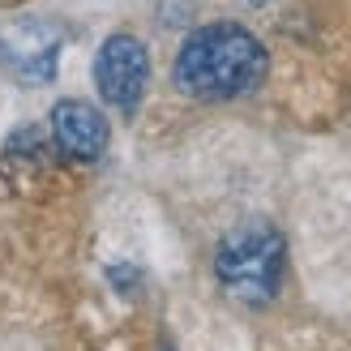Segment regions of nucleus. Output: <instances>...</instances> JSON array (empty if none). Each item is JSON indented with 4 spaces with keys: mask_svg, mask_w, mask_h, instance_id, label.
I'll return each instance as SVG.
<instances>
[{
    "mask_svg": "<svg viewBox=\"0 0 351 351\" xmlns=\"http://www.w3.org/2000/svg\"><path fill=\"white\" fill-rule=\"evenodd\" d=\"M283 266H287L283 232L266 219L240 223L236 232L223 236L219 253H215V274H219L223 291L244 304L274 300L278 283H283Z\"/></svg>",
    "mask_w": 351,
    "mask_h": 351,
    "instance_id": "2",
    "label": "nucleus"
},
{
    "mask_svg": "<svg viewBox=\"0 0 351 351\" xmlns=\"http://www.w3.org/2000/svg\"><path fill=\"white\" fill-rule=\"evenodd\" d=\"M64 34L60 26L43 22V17H17V22L0 26V60H5L9 77L22 86H43L56 77Z\"/></svg>",
    "mask_w": 351,
    "mask_h": 351,
    "instance_id": "3",
    "label": "nucleus"
},
{
    "mask_svg": "<svg viewBox=\"0 0 351 351\" xmlns=\"http://www.w3.org/2000/svg\"><path fill=\"white\" fill-rule=\"evenodd\" d=\"M146 82H150V51L142 39H133V34L103 39L99 56H95V86H99L103 103H112L120 112H133L146 95Z\"/></svg>",
    "mask_w": 351,
    "mask_h": 351,
    "instance_id": "4",
    "label": "nucleus"
},
{
    "mask_svg": "<svg viewBox=\"0 0 351 351\" xmlns=\"http://www.w3.org/2000/svg\"><path fill=\"white\" fill-rule=\"evenodd\" d=\"M51 142L64 159L73 163H95L108 150V120L95 103L82 99H60L51 108Z\"/></svg>",
    "mask_w": 351,
    "mask_h": 351,
    "instance_id": "5",
    "label": "nucleus"
},
{
    "mask_svg": "<svg viewBox=\"0 0 351 351\" xmlns=\"http://www.w3.org/2000/svg\"><path fill=\"white\" fill-rule=\"evenodd\" d=\"M266 64L270 56L253 30L236 22H210L184 39L180 56H176V86L193 99L223 103L249 95L266 77Z\"/></svg>",
    "mask_w": 351,
    "mask_h": 351,
    "instance_id": "1",
    "label": "nucleus"
},
{
    "mask_svg": "<svg viewBox=\"0 0 351 351\" xmlns=\"http://www.w3.org/2000/svg\"><path fill=\"white\" fill-rule=\"evenodd\" d=\"M249 5H266V0H249Z\"/></svg>",
    "mask_w": 351,
    "mask_h": 351,
    "instance_id": "6",
    "label": "nucleus"
}]
</instances>
